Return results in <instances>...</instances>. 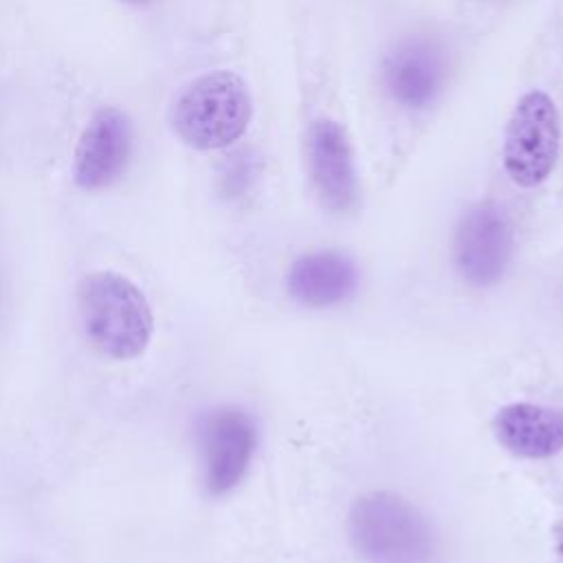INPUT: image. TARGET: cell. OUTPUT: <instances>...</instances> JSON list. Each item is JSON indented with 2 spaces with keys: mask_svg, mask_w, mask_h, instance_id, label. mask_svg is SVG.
I'll list each match as a JSON object with an SVG mask.
<instances>
[{
  "mask_svg": "<svg viewBox=\"0 0 563 563\" xmlns=\"http://www.w3.org/2000/svg\"><path fill=\"white\" fill-rule=\"evenodd\" d=\"M196 444L205 490L231 495L249 475L260 449V422L242 405H213L198 418Z\"/></svg>",
  "mask_w": 563,
  "mask_h": 563,
  "instance_id": "8992f818",
  "label": "cell"
},
{
  "mask_svg": "<svg viewBox=\"0 0 563 563\" xmlns=\"http://www.w3.org/2000/svg\"><path fill=\"white\" fill-rule=\"evenodd\" d=\"M306 165L321 207L343 216L358 202L361 185L350 136L341 121L317 117L306 130Z\"/></svg>",
  "mask_w": 563,
  "mask_h": 563,
  "instance_id": "30bf717a",
  "label": "cell"
},
{
  "mask_svg": "<svg viewBox=\"0 0 563 563\" xmlns=\"http://www.w3.org/2000/svg\"><path fill=\"white\" fill-rule=\"evenodd\" d=\"M490 433L497 446L521 462H548L563 453V407L510 400L495 409Z\"/></svg>",
  "mask_w": 563,
  "mask_h": 563,
  "instance_id": "8fae6325",
  "label": "cell"
},
{
  "mask_svg": "<svg viewBox=\"0 0 563 563\" xmlns=\"http://www.w3.org/2000/svg\"><path fill=\"white\" fill-rule=\"evenodd\" d=\"M134 123L125 110L117 106L97 108L73 150V183L90 194L112 187L134 156Z\"/></svg>",
  "mask_w": 563,
  "mask_h": 563,
  "instance_id": "9c48e42d",
  "label": "cell"
},
{
  "mask_svg": "<svg viewBox=\"0 0 563 563\" xmlns=\"http://www.w3.org/2000/svg\"><path fill=\"white\" fill-rule=\"evenodd\" d=\"M121 4H128V7H145V4H152L156 0H119Z\"/></svg>",
  "mask_w": 563,
  "mask_h": 563,
  "instance_id": "4fadbf2b",
  "label": "cell"
},
{
  "mask_svg": "<svg viewBox=\"0 0 563 563\" xmlns=\"http://www.w3.org/2000/svg\"><path fill=\"white\" fill-rule=\"evenodd\" d=\"M79 312L88 341L108 358H136L152 341V306L143 290L121 273L86 275L79 284Z\"/></svg>",
  "mask_w": 563,
  "mask_h": 563,
  "instance_id": "3957f363",
  "label": "cell"
},
{
  "mask_svg": "<svg viewBox=\"0 0 563 563\" xmlns=\"http://www.w3.org/2000/svg\"><path fill=\"white\" fill-rule=\"evenodd\" d=\"M253 95L246 79L229 68L189 79L172 101L169 125L178 141L196 152L235 145L251 128Z\"/></svg>",
  "mask_w": 563,
  "mask_h": 563,
  "instance_id": "7a4b0ae2",
  "label": "cell"
},
{
  "mask_svg": "<svg viewBox=\"0 0 563 563\" xmlns=\"http://www.w3.org/2000/svg\"><path fill=\"white\" fill-rule=\"evenodd\" d=\"M282 286L297 308L308 312H330L345 308L358 297L363 288V268L345 249H308L290 260Z\"/></svg>",
  "mask_w": 563,
  "mask_h": 563,
  "instance_id": "ba28073f",
  "label": "cell"
},
{
  "mask_svg": "<svg viewBox=\"0 0 563 563\" xmlns=\"http://www.w3.org/2000/svg\"><path fill=\"white\" fill-rule=\"evenodd\" d=\"M517 257V229L495 200L468 205L451 235V266L460 284L473 292L499 288Z\"/></svg>",
  "mask_w": 563,
  "mask_h": 563,
  "instance_id": "277c9868",
  "label": "cell"
},
{
  "mask_svg": "<svg viewBox=\"0 0 563 563\" xmlns=\"http://www.w3.org/2000/svg\"><path fill=\"white\" fill-rule=\"evenodd\" d=\"M449 53L429 35H409L396 42L380 62L383 95L405 112L429 110L449 81Z\"/></svg>",
  "mask_w": 563,
  "mask_h": 563,
  "instance_id": "52a82bcc",
  "label": "cell"
},
{
  "mask_svg": "<svg viewBox=\"0 0 563 563\" xmlns=\"http://www.w3.org/2000/svg\"><path fill=\"white\" fill-rule=\"evenodd\" d=\"M552 548H554V556H556V563H563V521H559V523L554 526Z\"/></svg>",
  "mask_w": 563,
  "mask_h": 563,
  "instance_id": "7c38bea8",
  "label": "cell"
},
{
  "mask_svg": "<svg viewBox=\"0 0 563 563\" xmlns=\"http://www.w3.org/2000/svg\"><path fill=\"white\" fill-rule=\"evenodd\" d=\"M561 152V114L550 92L526 90L512 106L501 136V169L517 189H537Z\"/></svg>",
  "mask_w": 563,
  "mask_h": 563,
  "instance_id": "5b68a950",
  "label": "cell"
},
{
  "mask_svg": "<svg viewBox=\"0 0 563 563\" xmlns=\"http://www.w3.org/2000/svg\"><path fill=\"white\" fill-rule=\"evenodd\" d=\"M345 543L358 563H442V534L424 506L378 486L358 493L343 519Z\"/></svg>",
  "mask_w": 563,
  "mask_h": 563,
  "instance_id": "6da1fadb",
  "label": "cell"
}]
</instances>
